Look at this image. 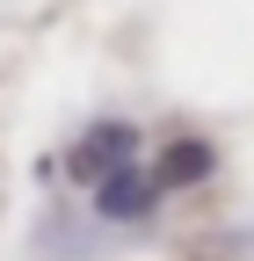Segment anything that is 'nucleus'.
<instances>
[{
  "label": "nucleus",
  "mask_w": 254,
  "mask_h": 261,
  "mask_svg": "<svg viewBox=\"0 0 254 261\" xmlns=\"http://www.w3.org/2000/svg\"><path fill=\"white\" fill-rule=\"evenodd\" d=\"M123 160H138V130H131V123H94L87 138L73 145V181L94 189L102 174H116Z\"/></svg>",
  "instance_id": "f257e3e1"
},
{
  "label": "nucleus",
  "mask_w": 254,
  "mask_h": 261,
  "mask_svg": "<svg viewBox=\"0 0 254 261\" xmlns=\"http://www.w3.org/2000/svg\"><path fill=\"white\" fill-rule=\"evenodd\" d=\"M153 203H160V181H153V167H138V160H123L116 174L94 181V211L102 218H145Z\"/></svg>",
  "instance_id": "f03ea898"
},
{
  "label": "nucleus",
  "mask_w": 254,
  "mask_h": 261,
  "mask_svg": "<svg viewBox=\"0 0 254 261\" xmlns=\"http://www.w3.org/2000/svg\"><path fill=\"white\" fill-rule=\"evenodd\" d=\"M211 167H218V160H211L204 138H174V145L160 152V167H153V181H160V189H189V181H204Z\"/></svg>",
  "instance_id": "7ed1b4c3"
}]
</instances>
